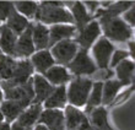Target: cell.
I'll return each instance as SVG.
<instances>
[{
	"label": "cell",
	"instance_id": "1",
	"mask_svg": "<svg viewBox=\"0 0 135 130\" xmlns=\"http://www.w3.org/2000/svg\"><path fill=\"white\" fill-rule=\"evenodd\" d=\"M33 22H39L46 26L53 25H74L70 11L65 6V1L46 0L38 3Z\"/></svg>",
	"mask_w": 135,
	"mask_h": 130
},
{
	"label": "cell",
	"instance_id": "2",
	"mask_svg": "<svg viewBox=\"0 0 135 130\" xmlns=\"http://www.w3.org/2000/svg\"><path fill=\"white\" fill-rule=\"evenodd\" d=\"M100 23L101 32L104 38L114 43H127L134 39V28L127 25L122 17H110L97 20Z\"/></svg>",
	"mask_w": 135,
	"mask_h": 130
},
{
	"label": "cell",
	"instance_id": "3",
	"mask_svg": "<svg viewBox=\"0 0 135 130\" xmlns=\"http://www.w3.org/2000/svg\"><path fill=\"white\" fill-rule=\"evenodd\" d=\"M92 85L93 80L89 78H73L66 85L68 104L80 109L84 108L87 102Z\"/></svg>",
	"mask_w": 135,
	"mask_h": 130
},
{
	"label": "cell",
	"instance_id": "4",
	"mask_svg": "<svg viewBox=\"0 0 135 130\" xmlns=\"http://www.w3.org/2000/svg\"><path fill=\"white\" fill-rule=\"evenodd\" d=\"M73 78H89L97 73V66L87 50L79 49L74 59L66 66Z\"/></svg>",
	"mask_w": 135,
	"mask_h": 130
},
{
	"label": "cell",
	"instance_id": "5",
	"mask_svg": "<svg viewBox=\"0 0 135 130\" xmlns=\"http://www.w3.org/2000/svg\"><path fill=\"white\" fill-rule=\"evenodd\" d=\"M115 50V47L112 42H109L107 38L101 36L96 41V43L91 47V53H92V60L95 61L97 66V70H107L109 69L110 56Z\"/></svg>",
	"mask_w": 135,
	"mask_h": 130
},
{
	"label": "cell",
	"instance_id": "6",
	"mask_svg": "<svg viewBox=\"0 0 135 130\" xmlns=\"http://www.w3.org/2000/svg\"><path fill=\"white\" fill-rule=\"evenodd\" d=\"M79 50L78 44L74 42V39H66L61 42L54 44L53 47L49 48V52L53 56L55 65L66 68L71 60L74 59L76 53Z\"/></svg>",
	"mask_w": 135,
	"mask_h": 130
},
{
	"label": "cell",
	"instance_id": "7",
	"mask_svg": "<svg viewBox=\"0 0 135 130\" xmlns=\"http://www.w3.org/2000/svg\"><path fill=\"white\" fill-rule=\"evenodd\" d=\"M101 36H102V32H101L100 23L97 20H92L81 31H79L73 39L78 44L79 49H84L89 52Z\"/></svg>",
	"mask_w": 135,
	"mask_h": 130
},
{
	"label": "cell",
	"instance_id": "8",
	"mask_svg": "<svg viewBox=\"0 0 135 130\" xmlns=\"http://www.w3.org/2000/svg\"><path fill=\"white\" fill-rule=\"evenodd\" d=\"M63 113L65 130H91L89 117L84 113L82 109L68 104Z\"/></svg>",
	"mask_w": 135,
	"mask_h": 130
},
{
	"label": "cell",
	"instance_id": "9",
	"mask_svg": "<svg viewBox=\"0 0 135 130\" xmlns=\"http://www.w3.org/2000/svg\"><path fill=\"white\" fill-rule=\"evenodd\" d=\"M4 101H15V102H22L26 104H31L35 97L33 93L32 79H30L26 84L20 86H14L3 90Z\"/></svg>",
	"mask_w": 135,
	"mask_h": 130
},
{
	"label": "cell",
	"instance_id": "10",
	"mask_svg": "<svg viewBox=\"0 0 135 130\" xmlns=\"http://www.w3.org/2000/svg\"><path fill=\"white\" fill-rule=\"evenodd\" d=\"M35 52L36 49L32 41V22H31L28 27L17 37L14 59H30V56Z\"/></svg>",
	"mask_w": 135,
	"mask_h": 130
},
{
	"label": "cell",
	"instance_id": "11",
	"mask_svg": "<svg viewBox=\"0 0 135 130\" xmlns=\"http://www.w3.org/2000/svg\"><path fill=\"white\" fill-rule=\"evenodd\" d=\"M65 6L68 7V10L70 11L73 21H74V26L76 27L78 32L81 31L82 28L87 26L93 20L92 16L86 11L82 1H70V3L65 1Z\"/></svg>",
	"mask_w": 135,
	"mask_h": 130
},
{
	"label": "cell",
	"instance_id": "12",
	"mask_svg": "<svg viewBox=\"0 0 135 130\" xmlns=\"http://www.w3.org/2000/svg\"><path fill=\"white\" fill-rule=\"evenodd\" d=\"M37 124H42L48 130H65L64 113L59 109H43Z\"/></svg>",
	"mask_w": 135,
	"mask_h": 130
},
{
	"label": "cell",
	"instance_id": "13",
	"mask_svg": "<svg viewBox=\"0 0 135 130\" xmlns=\"http://www.w3.org/2000/svg\"><path fill=\"white\" fill-rule=\"evenodd\" d=\"M32 85H33V93H35L32 103H35V104H43V102L49 97L50 93L55 88L43 78L42 75L38 74H35L32 76Z\"/></svg>",
	"mask_w": 135,
	"mask_h": 130
},
{
	"label": "cell",
	"instance_id": "14",
	"mask_svg": "<svg viewBox=\"0 0 135 130\" xmlns=\"http://www.w3.org/2000/svg\"><path fill=\"white\" fill-rule=\"evenodd\" d=\"M49 30V43H48V49L54 44L66 41V39H73L76 36V27L74 25H53L48 27Z\"/></svg>",
	"mask_w": 135,
	"mask_h": 130
},
{
	"label": "cell",
	"instance_id": "15",
	"mask_svg": "<svg viewBox=\"0 0 135 130\" xmlns=\"http://www.w3.org/2000/svg\"><path fill=\"white\" fill-rule=\"evenodd\" d=\"M134 5V1H112V4L106 9L100 7L96 11V14L92 16V18L93 20H100V18L119 17V16H122V14H124L125 11L129 10Z\"/></svg>",
	"mask_w": 135,
	"mask_h": 130
},
{
	"label": "cell",
	"instance_id": "16",
	"mask_svg": "<svg viewBox=\"0 0 135 130\" xmlns=\"http://www.w3.org/2000/svg\"><path fill=\"white\" fill-rule=\"evenodd\" d=\"M53 87H59V86H66L71 81L73 76L68 71L65 66L60 65H53V66L48 69V70L42 75Z\"/></svg>",
	"mask_w": 135,
	"mask_h": 130
},
{
	"label": "cell",
	"instance_id": "17",
	"mask_svg": "<svg viewBox=\"0 0 135 130\" xmlns=\"http://www.w3.org/2000/svg\"><path fill=\"white\" fill-rule=\"evenodd\" d=\"M30 61L32 64L35 74L38 75H43L48 69H50L53 65H55V61H54L49 49L35 52L30 56Z\"/></svg>",
	"mask_w": 135,
	"mask_h": 130
},
{
	"label": "cell",
	"instance_id": "18",
	"mask_svg": "<svg viewBox=\"0 0 135 130\" xmlns=\"http://www.w3.org/2000/svg\"><path fill=\"white\" fill-rule=\"evenodd\" d=\"M89 122L91 130H115L109 123V112L104 107H98L90 112Z\"/></svg>",
	"mask_w": 135,
	"mask_h": 130
},
{
	"label": "cell",
	"instance_id": "19",
	"mask_svg": "<svg viewBox=\"0 0 135 130\" xmlns=\"http://www.w3.org/2000/svg\"><path fill=\"white\" fill-rule=\"evenodd\" d=\"M134 71H135V63L132 59H127L122 61L119 65L114 68V75L115 80L128 87L130 85H134Z\"/></svg>",
	"mask_w": 135,
	"mask_h": 130
},
{
	"label": "cell",
	"instance_id": "20",
	"mask_svg": "<svg viewBox=\"0 0 135 130\" xmlns=\"http://www.w3.org/2000/svg\"><path fill=\"white\" fill-rule=\"evenodd\" d=\"M16 41H17V36L14 32H11L5 25H0V52L4 55L14 59Z\"/></svg>",
	"mask_w": 135,
	"mask_h": 130
},
{
	"label": "cell",
	"instance_id": "21",
	"mask_svg": "<svg viewBox=\"0 0 135 130\" xmlns=\"http://www.w3.org/2000/svg\"><path fill=\"white\" fill-rule=\"evenodd\" d=\"M28 104L22 102H15V101H3L0 103V112L4 117V120L6 123L11 124L16 122L18 115L21 114Z\"/></svg>",
	"mask_w": 135,
	"mask_h": 130
},
{
	"label": "cell",
	"instance_id": "22",
	"mask_svg": "<svg viewBox=\"0 0 135 130\" xmlns=\"http://www.w3.org/2000/svg\"><path fill=\"white\" fill-rule=\"evenodd\" d=\"M43 109H59L64 110L68 105L66 98V86H59L55 87L50 96L43 102Z\"/></svg>",
	"mask_w": 135,
	"mask_h": 130
},
{
	"label": "cell",
	"instance_id": "23",
	"mask_svg": "<svg viewBox=\"0 0 135 130\" xmlns=\"http://www.w3.org/2000/svg\"><path fill=\"white\" fill-rule=\"evenodd\" d=\"M42 110H43L42 104L31 103V104L18 115V118L16 119L15 123H17L18 125H22V127H26V128H33L36 124L38 123L39 115H41Z\"/></svg>",
	"mask_w": 135,
	"mask_h": 130
},
{
	"label": "cell",
	"instance_id": "24",
	"mask_svg": "<svg viewBox=\"0 0 135 130\" xmlns=\"http://www.w3.org/2000/svg\"><path fill=\"white\" fill-rule=\"evenodd\" d=\"M32 41L36 52L48 49L49 43V30L48 26L39 22H32Z\"/></svg>",
	"mask_w": 135,
	"mask_h": 130
},
{
	"label": "cell",
	"instance_id": "25",
	"mask_svg": "<svg viewBox=\"0 0 135 130\" xmlns=\"http://www.w3.org/2000/svg\"><path fill=\"white\" fill-rule=\"evenodd\" d=\"M125 87L124 85L119 82L118 80H106L103 81L102 87V107L107 108L109 107L110 103L114 101L117 95L122 91V88Z\"/></svg>",
	"mask_w": 135,
	"mask_h": 130
},
{
	"label": "cell",
	"instance_id": "26",
	"mask_svg": "<svg viewBox=\"0 0 135 130\" xmlns=\"http://www.w3.org/2000/svg\"><path fill=\"white\" fill-rule=\"evenodd\" d=\"M30 23L31 22L27 18H25L22 15H20L15 9H12V11L9 15V17L6 18V21L4 22L3 25H5L11 32H14L15 35L18 37L26 28L28 27Z\"/></svg>",
	"mask_w": 135,
	"mask_h": 130
},
{
	"label": "cell",
	"instance_id": "27",
	"mask_svg": "<svg viewBox=\"0 0 135 130\" xmlns=\"http://www.w3.org/2000/svg\"><path fill=\"white\" fill-rule=\"evenodd\" d=\"M102 87H103V81H93L92 88L89 95L87 102L84 107V113L86 115H89L90 112L93 110L95 108H98L102 105Z\"/></svg>",
	"mask_w": 135,
	"mask_h": 130
},
{
	"label": "cell",
	"instance_id": "28",
	"mask_svg": "<svg viewBox=\"0 0 135 130\" xmlns=\"http://www.w3.org/2000/svg\"><path fill=\"white\" fill-rule=\"evenodd\" d=\"M14 4V9L17 11L20 15H22L25 18H27L30 22H33L38 9V1H33V0H17V1H12Z\"/></svg>",
	"mask_w": 135,
	"mask_h": 130
},
{
	"label": "cell",
	"instance_id": "29",
	"mask_svg": "<svg viewBox=\"0 0 135 130\" xmlns=\"http://www.w3.org/2000/svg\"><path fill=\"white\" fill-rule=\"evenodd\" d=\"M15 63H16V59L4 55L0 52V81H7L12 78Z\"/></svg>",
	"mask_w": 135,
	"mask_h": 130
},
{
	"label": "cell",
	"instance_id": "30",
	"mask_svg": "<svg viewBox=\"0 0 135 130\" xmlns=\"http://www.w3.org/2000/svg\"><path fill=\"white\" fill-rule=\"evenodd\" d=\"M127 59H130V58H129V53L127 52V49H117V48H115V50H114L112 56H110L109 66L108 68L112 70V69H114L117 65H119L122 61H124V60H127Z\"/></svg>",
	"mask_w": 135,
	"mask_h": 130
},
{
	"label": "cell",
	"instance_id": "31",
	"mask_svg": "<svg viewBox=\"0 0 135 130\" xmlns=\"http://www.w3.org/2000/svg\"><path fill=\"white\" fill-rule=\"evenodd\" d=\"M133 92H134V85H130L125 91H120L118 93L117 97L114 98L113 102L110 103L109 107H118V105L123 104L124 102H127V99H129V97L133 95Z\"/></svg>",
	"mask_w": 135,
	"mask_h": 130
},
{
	"label": "cell",
	"instance_id": "32",
	"mask_svg": "<svg viewBox=\"0 0 135 130\" xmlns=\"http://www.w3.org/2000/svg\"><path fill=\"white\" fill-rule=\"evenodd\" d=\"M14 9L12 1H0V25H3Z\"/></svg>",
	"mask_w": 135,
	"mask_h": 130
},
{
	"label": "cell",
	"instance_id": "33",
	"mask_svg": "<svg viewBox=\"0 0 135 130\" xmlns=\"http://www.w3.org/2000/svg\"><path fill=\"white\" fill-rule=\"evenodd\" d=\"M120 17L127 25H129L132 28H134V26H135V5L130 7L129 10L125 11L124 14H122Z\"/></svg>",
	"mask_w": 135,
	"mask_h": 130
},
{
	"label": "cell",
	"instance_id": "34",
	"mask_svg": "<svg viewBox=\"0 0 135 130\" xmlns=\"http://www.w3.org/2000/svg\"><path fill=\"white\" fill-rule=\"evenodd\" d=\"M86 11L89 12L91 16L96 14V11L100 9V1H82Z\"/></svg>",
	"mask_w": 135,
	"mask_h": 130
},
{
	"label": "cell",
	"instance_id": "35",
	"mask_svg": "<svg viewBox=\"0 0 135 130\" xmlns=\"http://www.w3.org/2000/svg\"><path fill=\"white\" fill-rule=\"evenodd\" d=\"M127 46H128V49H127V52L129 53V58L132 60H134V48H135V43H134V39H130V41H128V42L125 43Z\"/></svg>",
	"mask_w": 135,
	"mask_h": 130
},
{
	"label": "cell",
	"instance_id": "36",
	"mask_svg": "<svg viewBox=\"0 0 135 130\" xmlns=\"http://www.w3.org/2000/svg\"><path fill=\"white\" fill-rule=\"evenodd\" d=\"M10 128L11 130H33V128H26V127H22V125H18L17 123H11L10 124Z\"/></svg>",
	"mask_w": 135,
	"mask_h": 130
},
{
	"label": "cell",
	"instance_id": "37",
	"mask_svg": "<svg viewBox=\"0 0 135 130\" xmlns=\"http://www.w3.org/2000/svg\"><path fill=\"white\" fill-rule=\"evenodd\" d=\"M0 130H11L10 124L6 123V122H4V123H1V124H0Z\"/></svg>",
	"mask_w": 135,
	"mask_h": 130
},
{
	"label": "cell",
	"instance_id": "38",
	"mask_svg": "<svg viewBox=\"0 0 135 130\" xmlns=\"http://www.w3.org/2000/svg\"><path fill=\"white\" fill-rule=\"evenodd\" d=\"M33 130H48V129L44 125H42V124H36L33 127Z\"/></svg>",
	"mask_w": 135,
	"mask_h": 130
},
{
	"label": "cell",
	"instance_id": "39",
	"mask_svg": "<svg viewBox=\"0 0 135 130\" xmlns=\"http://www.w3.org/2000/svg\"><path fill=\"white\" fill-rule=\"evenodd\" d=\"M4 101V96H3V90L0 88V103Z\"/></svg>",
	"mask_w": 135,
	"mask_h": 130
},
{
	"label": "cell",
	"instance_id": "40",
	"mask_svg": "<svg viewBox=\"0 0 135 130\" xmlns=\"http://www.w3.org/2000/svg\"><path fill=\"white\" fill-rule=\"evenodd\" d=\"M5 120H4V117H3V114H1V112H0V124L1 123H4Z\"/></svg>",
	"mask_w": 135,
	"mask_h": 130
}]
</instances>
